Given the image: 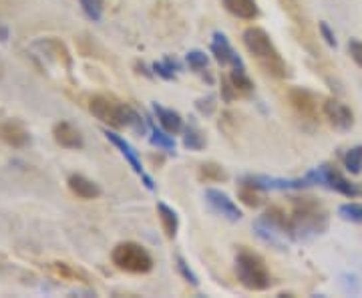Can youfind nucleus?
I'll return each instance as SVG.
<instances>
[{"label":"nucleus","instance_id":"nucleus-1","mask_svg":"<svg viewBox=\"0 0 362 298\" xmlns=\"http://www.w3.org/2000/svg\"><path fill=\"white\" fill-rule=\"evenodd\" d=\"M89 107L90 115L97 117L101 123L109 125V127H115V130H121V127H131L137 133H145V121L143 117L131 109L129 105H123L111 99V97H105V95H93L89 97Z\"/></svg>","mask_w":362,"mask_h":298},{"label":"nucleus","instance_id":"nucleus-2","mask_svg":"<svg viewBox=\"0 0 362 298\" xmlns=\"http://www.w3.org/2000/svg\"><path fill=\"white\" fill-rule=\"evenodd\" d=\"M242 40H244V47L247 49V52L258 61V65L270 73L272 77L282 79L288 75V69H286V63L280 57V51L276 49L274 40L270 39V35L259 28V26H250L244 30L242 35Z\"/></svg>","mask_w":362,"mask_h":298},{"label":"nucleus","instance_id":"nucleus-3","mask_svg":"<svg viewBox=\"0 0 362 298\" xmlns=\"http://www.w3.org/2000/svg\"><path fill=\"white\" fill-rule=\"evenodd\" d=\"M292 240H310L328 228V216L314 197H292Z\"/></svg>","mask_w":362,"mask_h":298},{"label":"nucleus","instance_id":"nucleus-4","mask_svg":"<svg viewBox=\"0 0 362 298\" xmlns=\"http://www.w3.org/2000/svg\"><path fill=\"white\" fill-rule=\"evenodd\" d=\"M235 276L240 285L254 292L268 290L272 286V274L266 262L259 258L256 252H250L244 248L235 256Z\"/></svg>","mask_w":362,"mask_h":298},{"label":"nucleus","instance_id":"nucleus-5","mask_svg":"<svg viewBox=\"0 0 362 298\" xmlns=\"http://www.w3.org/2000/svg\"><path fill=\"white\" fill-rule=\"evenodd\" d=\"M111 260L119 270L129 274H147L153 270L151 254L137 242H121L113 248Z\"/></svg>","mask_w":362,"mask_h":298},{"label":"nucleus","instance_id":"nucleus-6","mask_svg":"<svg viewBox=\"0 0 362 298\" xmlns=\"http://www.w3.org/2000/svg\"><path fill=\"white\" fill-rule=\"evenodd\" d=\"M310 178L312 185H324L332 192L346 195V197H358L362 195V188L358 183L349 182L337 168H332L330 164H324L320 168L312 169L306 173Z\"/></svg>","mask_w":362,"mask_h":298},{"label":"nucleus","instance_id":"nucleus-7","mask_svg":"<svg viewBox=\"0 0 362 298\" xmlns=\"http://www.w3.org/2000/svg\"><path fill=\"white\" fill-rule=\"evenodd\" d=\"M322 113L332 130L344 133L354 127V113L350 111L349 105H344L338 99H326L322 103Z\"/></svg>","mask_w":362,"mask_h":298},{"label":"nucleus","instance_id":"nucleus-8","mask_svg":"<svg viewBox=\"0 0 362 298\" xmlns=\"http://www.w3.org/2000/svg\"><path fill=\"white\" fill-rule=\"evenodd\" d=\"M288 101L294 107L298 115L306 117V119H318L320 115V109H318V95H314L308 89H302V87H294L288 91Z\"/></svg>","mask_w":362,"mask_h":298},{"label":"nucleus","instance_id":"nucleus-9","mask_svg":"<svg viewBox=\"0 0 362 298\" xmlns=\"http://www.w3.org/2000/svg\"><path fill=\"white\" fill-rule=\"evenodd\" d=\"M206 202L216 214L223 216L226 220L240 222L242 220V216H244L242 210L238 207V204L233 202L230 195L223 194L221 190H214V188L206 190Z\"/></svg>","mask_w":362,"mask_h":298},{"label":"nucleus","instance_id":"nucleus-10","mask_svg":"<svg viewBox=\"0 0 362 298\" xmlns=\"http://www.w3.org/2000/svg\"><path fill=\"white\" fill-rule=\"evenodd\" d=\"M211 55H214V59L220 63V65H230V67H244V61H242V57L235 52L232 45H230V40L226 39V35L223 33H214V39H211Z\"/></svg>","mask_w":362,"mask_h":298},{"label":"nucleus","instance_id":"nucleus-11","mask_svg":"<svg viewBox=\"0 0 362 298\" xmlns=\"http://www.w3.org/2000/svg\"><path fill=\"white\" fill-rule=\"evenodd\" d=\"M52 139H54L57 145H61L65 149H83V145H85L81 131L75 125H71L69 121L54 123V127H52Z\"/></svg>","mask_w":362,"mask_h":298},{"label":"nucleus","instance_id":"nucleus-12","mask_svg":"<svg viewBox=\"0 0 362 298\" xmlns=\"http://www.w3.org/2000/svg\"><path fill=\"white\" fill-rule=\"evenodd\" d=\"M103 135L107 137V142L113 143L117 149L121 151V156L127 159V164H129L131 168H133V171H135L137 176H141V178H143V176H147V173H145V169H143L141 161H139V156H137V151H135V149L131 147L129 142H125V139H123L121 135H117L115 131L103 130Z\"/></svg>","mask_w":362,"mask_h":298},{"label":"nucleus","instance_id":"nucleus-13","mask_svg":"<svg viewBox=\"0 0 362 298\" xmlns=\"http://www.w3.org/2000/svg\"><path fill=\"white\" fill-rule=\"evenodd\" d=\"M66 185H69V190L77 195V197H81V200H97V197L101 195V188L93 182V180H89V178L81 176V173L69 176Z\"/></svg>","mask_w":362,"mask_h":298},{"label":"nucleus","instance_id":"nucleus-14","mask_svg":"<svg viewBox=\"0 0 362 298\" xmlns=\"http://www.w3.org/2000/svg\"><path fill=\"white\" fill-rule=\"evenodd\" d=\"M221 2H223V8L235 18H242V21L258 18L259 8L256 0H221Z\"/></svg>","mask_w":362,"mask_h":298},{"label":"nucleus","instance_id":"nucleus-15","mask_svg":"<svg viewBox=\"0 0 362 298\" xmlns=\"http://www.w3.org/2000/svg\"><path fill=\"white\" fill-rule=\"evenodd\" d=\"M153 113H156L159 125L168 131V133H171V135H177V133L183 131V119H181V115L177 111L168 109V107H163V105L153 103Z\"/></svg>","mask_w":362,"mask_h":298},{"label":"nucleus","instance_id":"nucleus-16","mask_svg":"<svg viewBox=\"0 0 362 298\" xmlns=\"http://www.w3.org/2000/svg\"><path fill=\"white\" fill-rule=\"evenodd\" d=\"M157 216H159L161 228L165 232V238L173 240L177 236V230H180V216H177V212L173 207H169L168 204H163V202H157Z\"/></svg>","mask_w":362,"mask_h":298},{"label":"nucleus","instance_id":"nucleus-17","mask_svg":"<svg viewBox=\"0 0 362 298\" xmlns=\"http://www.w3.org/2000/svg\"><path fill=\"white\" fill-rule=\"evenodd\" d=\"M0 139L13 147H25L26 143L30 142L28 133H26L21 125L16 123H4L0 125Z\"/></svg>","mask_w":362,"mask_h":298},{"label":"nucleus","instance_id":"nucleus-18","mask_svg":"<svg viewBox=\"0 0 362 298\" xmlns=\"http://www.w3.org/2000/svg\"><path fill=\"white\" fill-rule=\"evenodd\" d=\"M228 79L240 97H247L254 93V81L247 77L246 67H232V73L228 75Z\"/></svg>","mask_w":362,"mask_h":298},{"label":"nucleus","instance_id":"nucleus-19","mask_svg":"<svg viewBox=\"0 0 362 298\" xmlns=\"http://www.w3.org/2000/svg\"><path fill=\"white\" fill-rule=\"evenodd\" d=\"M147 125H149V130H151V135H149V142L151 145H156L159 149H163V151H168V154H173L175 151V139H173V135L168 133V131L163 130H157V125L153 123V119H149L147 117Z\"/></svg>","mask_w":362,"mask_h":298},{"label":"nucleus","instance_id":"nucleus-20","mask_svg":"<svg viewBox=\"0 0 362 298\" xmlns=\"http://www.w3.org/2000/svg\"><path fill=\"white\" fill-rule=\"evenodd\" d=\"M183 145H185L187 149H192V151H202V149H206V135H204V131L199 130L195 123H189L187 127H183Z\"/></svg>","mask_w":362,"mask_h":298},{"label":"nucleus","instance_id":"nucleus-21","mask_svg":"<svg viewBox=\"0 0 362 298\" xmlns=\"http://www.w3.org/2000/svg\"><path fill=\"white\" fill-rule=\"evenodd\" d=\"M197 178L199 182H226L228 180V173L226 169L221 168L220 164L216 161H206L197 168Z\"/></svg>","mask_w":362,"mask_h":298},{"label":"nucleus","instance_id":"nucleus-22","mask_svg":"<svg viewBox=\"0 0 362 298\" xmlns=\"http://www.w3.org/2000/svg\"><path fill=\"white\" fill-rule=\"evenodd\" d=\"M37 45H39V47H42L45 51L54 52V59H57V63H63L66 69H71L73 61H71V55H69V51H66V47L63 45V42H59V40H54V39H47V40H39Z\"/></svg>","mask_w":362,"mask_h":298},{"label":"nucleus","instance_id":"nucleus-23","mask_svg":"<svg viewBox=\"0 0 362 298\" xmlns=\"http://www.w3.org/2000/svg\"><path fill=\"white\" fill-rule=\"evenodd\" d=\"M238 197H240V200H242V204L247 207H259L262 204H264L262 190H258V188H252V185H246V183H240Z\"/></svg>","mask_w":362,"mask_h":298},{"label":"nucleus","instance_id":"nucleus-24","mask_svg":"<svg viewBox=\"0 0 362 298\" xmlns=\"http://www.w3.org/2000/svg\"><path fill=\"white\" fill-rule=\"evenodd\" d=\"M344 161V168L346 171H350L352 176H358L362 171V145H356V147H350L349 151L342 157Z\"/></svg>","mask_w":362,"mask_h":298},{"label":"nucleus","instance_id":"nucleus-25","mask_svg":"<svg viewBox=\"0 0 362 298\" xmlns=\"http://www.w3.org/2000/svg\"><path fill=\"white\" fill-rule=\"evenodd\" d=\"M151 69H153V73L159 75L161 79H165V81H175V77H177V71L181 69V65L175 61V59H165L163 63H156Z\"/></svg>","mask_w":362,"mask_h":298},{"label":"nucleus","instance_id":"nucleus-26","mask_svg":"<svg viewBox=\"0 0 362 298\" xmlns=\"http://www.w3.org/2000/svg\"><path fill=\"white\" fill-rule=\"evenodd\" d=\"M338 216L342 220L352 222V224H362V204H356V202L342 204L338 207Z\"/></svg>","mask_w":362,"mask_h":298},{"label":"nucleus","instance_id":"nucleus-27","mask_svg":"<svg viewBox=\"0 0 362 298\" xmlns=\"http://www.w3.org/2000/svg\"><path fill=\"white\" fill-rule=\"evenodd\" d=\"M185 61H187V65H189L192 71H195V73H204L207 69V63H209V57H207L204 51L194 49V51H189L185 55Z\"/></svg>","mask_w":362,"mask_h":298},{"label":"nucleus","instance_id":"nucleus-28","mask_svg":"<svg viewBox=\"0 0 362 298\" xmlns=\"http://www.w3.org/2000/svg\"><path fill=\"white\" fill-rule=\"evenodd\" d=\"M90 21L99 23L103 18V0H78Z\"/></svg>","mask_w":362,"mask_h":298},{"label":"nucleus","instance_id":"nucleus-29","mask_svg":"<svg viewBox=\"0 0 362 298\" xmlns=\"http://www.w3.org/2000/svg\"><path fill=\"white\" fill-rule=\"evenodd\" d=\"M52 270L59 274V276H63V278H87V274L83 273V270H77V268H73L71 264H66V262H52Z\"/></svg>","mask_w":362,"mask_h":298},{"label":"nucleus","instance_id":"nucleus-30","mask_svg":"<svg viewBox=\"0 0 362 298\" xmlns=\"http://www.w3.org/2000/svg\"><path fill=\"white\" fill-rule=\"evenodd\" d=\"M175 266H177V270H180V274L189 282L192 286H199V280H197V274L189 268V264L185 262V260L181 258V256H175Z\"/></svg>","mask_w":362,"mask_h":298},{"label":"nucleus","instance_id":"nucleus-31","mask_svg":"<svg viewBox=\"0 0 362 298\" xmlns=\"http://www.w3.org/2000/svg\"><path fill=\"white\" fill-rule=\"evenodd\" d=\"M195 107H197V111H202L204 115H211L214 111H216V95H207V97H202V99H197L195 101Z\"/></svg>","mask_w":362,"mask_h":298},{"label":"nucleus","instance_id":"nucleus-32","mask_svg":"<svg viewBox=\"0 0 362 298\" xmlns=\"http://www.w3.org/2000/svg\"><path fill=\"white\" fill-rule=\"evenodd\" d=\"M349 55L350 59L362 69V40L350 39L349 40Z\"/></svg>","mask_w":362,"mask_h":298},{"label":"nucleus","instance_id":"nucleus-33","mask_svg":"<svg viewBox=\"0 0 362 298\" xmlns=\"http://www.w3.org/2000/svg\"><path fill=\"white\" fill-rule=\"evenodd\" d=\"M221 97H223V101H226V103H232L233 99H238V97H240L238 91L233 89V85L230 83V79L228 77L221 81Z\"/></svg>","mask_w":362,"mask_h":298},{"label":"nucleus","instance_id":"nucleus-34","mask_svg":"<svg viewBox=\"0 0 362 298\" xmlns=\"http://www.w3.org/2000/svg\"><path fill=\"white\" fill-rule=\"evenodd\" d=\"M318 28H320V35H322L324 42H326L328 47H332V49H337L338 40H337V37H334V33H332V28L328 26V23H324L322 21V23L318 25Z\"/></svg>","mask_w":362,"mask_h":298},{"label":"nucleus","instance_id":"nucleus-35","mask_svg":"<svg viewBox=\"0 0 362 298\" xmlns=\"http://www.w3.org/2000/svg\"><path fill=\"white\" fill-rule=\"evenodd\" d=\"M11 37V30H8V26L6 25H0V42H6Z\"/></svg>","mask_w":362,"mask_h":298}]
</instances>
